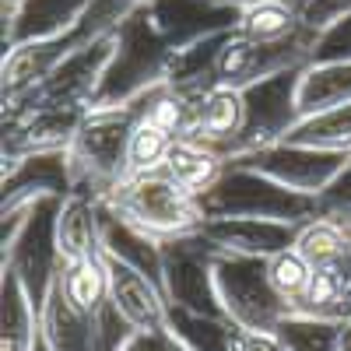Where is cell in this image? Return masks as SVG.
I'll list each match as a JSON object with an SVG mask.
<instances>
[{
	"label": "cell",
	"mask_w": 351,
	"mask_h": 351,
	"mask_svg": "<svg viewBox=\"0 0 351 351\" xmlns=\"http://www.w3.org/2000/svg\"><path fill=\"white\" fill-rule=\"evenodd\" d=\"M39 334L53 351H95V313L81 309L64 288V271L53 278L39 306Z\"/></svg>",
	"instance_id": "ac0fdd59"
},
{
	"label": "cell",
	"mask_w": 351,
	"mask_h": 351,
	"mask_svg": "<svg viewBox=\"0 0 351 351\" xmlns=\"http://www.w3.org/2000/svg\"><path fill=\"white\" fill-rule=\"evenodd\" d=\"M215 4H228V8H250V4H256V0H215Z\"/></svg>",
	"instance_id": "f6af8a7d"
},
{
	"label": "cell",
	"mask_w": 351,
	"mask_h": 351,
	"mask_svg": "<svg viewBox=\"0 0 351 351\" xmlns=\"http://www.w3.org/2000/svg\"><path fill=\"white\" fill-rule=\"evenodd\" d=\"M109 274V302L123 313L134 330H169V299L165 288L144 271L123 263L120 256L102 253Z\"/></svg>",
	"instance_id": "5bb4252c"
},
{
	"label": "cell",
	"mask_w": 351,
	"mask_h": 351,
	"mask_svg": "<svg viewBox=\"0 0 351 351\" xmlns=\"http://www.w3.org/2000/svg\"><path fill=\"white\" fill-rule=\"evenodd\" d=\"M288 351H337V324L334 319H316L291 313L274 330Z\"/></svg>",
	"instance_id": "e575fe53"
},
{
	"label": "cell",
	"mask_w": 351,
	"mask_h": 351,
	"mask_svg": "<svg viewBox=\"0 0 351 351\" xmlns=\"http://www.w3.org/2000/svg\"><path fill=\"white\" fill-rule=\"evenodd\" d=\"M60 204L64 197L36 200V208L28 211L18 236L4 246V260H0V271H14L21 278L36 309L43 306L53 278L64 271L60 250H56V211H60Z\"/></svg>",
	"instance_id": "8992f818"
},
{
	"label": "cell",
	"mask_w": 351,
	"mask_h": 351,
	"mask_svg": "<svg viewBox=\"0 0 351 351\" xmlns=\"http://www.w3.org/2000/svg\"><path fill=\"white\" fill-rule=\"evenodd\" d=\"M236 351H288L278 334L271 330H243L236 334Z\"/></svg>",
	"instance_id": "60d3db41"
},
{
	"label": "cell",
	"mask_w": 351,
	"mask_h": 351,
	"mask_svg": "<svg viewBox=\"0 0 351 351\" xmlns=\"http://www.w3.org/2000/svg\"><path fill=\"white\" fill-rule=\"evenodd\" d=\"M39 309L14 271H0V351H32Z\"/></svg>",
	"instance_id": "cb8c5ba5"
},
{
	"label": "cell",
	"mask_w": 351,
	"mask_h": 351,
	"mask_svg": "<svg viewBox=\"0 0 351 351\" xmlns=\"http://www.w3.org/2000/svg\"><path fill=\"white\" fill-rule=\"evenodd\" d=\"M351 102V60L306 64L299 74V116H316L324 109Z\"/></svg>",
	"instance_id": "d4e9b609"
},
{
	"label": "cell",
	"mask_w": 351,
	"mask_h": 351,
	"mask_svg": "<svg viewBox=\"0 0 351 351\" xmlns=\"http://www.w3.org/2000/svg\"><path fill=\"white\" fill-rule=\"evenodd\" d=\"M134 334V327L123 319V313L112 302H106L95 313V351H120V344Z\"/></svg>",
	"instance_id": "8d00e7d4"
},
{
	"label": "cell",
	"mask_w": 351,
	"mask_h": 351,
	"mask_svg": "<svg viewBox=\"0 0 351 351\" xmlns=\"http://www.w3.org/2000/svg\"><path fill=\"white\" fill-rule=\"evenodd\" d=\"M120 351H183V348L169 330H134L120 344Z\"/></svg>",
	"instance_id": "ab89813d"
},
{
	"label": "cell",
	"mask_w": 351,
	"mask_h": 351,
	"mask_svg": "<svg viewBox=\"0 0 351 351\" xmlns=\"http://www.w3.org/2000/svg\"><path fill=\"white\" fill-rule=\"evenodd\" d=\"M316 208H319V215H324V218H334V221L351 225V162H348V169L337 176V180L316 197Z\"/></svg>",
	"instance_id": "74e56055"
},
{
	"label": "cell",
	"mask_w": 351,
	"mask_h": 351,
	"mask_svg": "<svg viewBox=\"0 0 351 351\" xmlns=\"http://www.w3.org/2000/svg\"><path fill=\"white\" fill-rule=\"evenodd\" d=\"M32 351H53V348H49V344H46V337L39 334V337H36V344H32Z\"/></svg>",
	"instance_id": "bcb514c9"
},
{
	"label": "cell",
	"mask_w": 351,
	"mask_h": 351,
	"mask_svg": "<svg viewBox=\"0 0 351 351\" xmlns=\"http://www.w3.org/2000/svg\"><path fill=\"white\" fill-rule=\"evenodd\" d=\"M302 32V18L291 11L285 0H256V4L239 11L236 36L253 43H281Z\"/></svg>",
	"instance_id": "4dcf8cb0"
},
{
	"label": "cell",
	"mask_w": 351,
	"mask_h": 351,
	"mask_svg": "<svg viewBox=\"0 0 351 351\" xmlns=\"http://www.w3.org/2000/svg\"><path fill=\"white\" fill-rule=\"evenodd\" d=\"M172 134L162 130L158 123H152L148 116H137L134 134H130V148H127V180L141 172H155L162 169L169 148H172Z\"/></svg>",
	"instance_id": "d6a6232c"
},
{
	"label": "cell",
	"mask_w": 351,
	"mask_h": 351,
	"mask_svg": "<svg viewBox=\"0 0 351 351\" xmlns=\"http://www.w3.org/2000/svg\"><path fill=\"white\" fill-rule=\"evenodd\" d=\"M56 250L64 263H81L102 256V218H99V200L88 193L64 197L56 211Z\"/></svg>",
	"instance_id": "44dd1931"
},
{
	"label": "cell",
	"mask_w": 351,
	"mask_h": 351,
	"mask_svg": "<svg viewBox=\"0 0 351 351\" xmlns=\"http://www.w3.org/2000/svg\"><path fill=\"white\" fill-rule=\"evenodd\" d=\"M64 288L81 309L99 313L109 302V274H106L102 256L81 260V263H64Z\"/></svg>",
	"instance_id": "1f68e13d"
},
{
	"label": "cell",
	"mask_w": 351,
	"mask_h": 351,
	"mask_svg": "<svg viewBox=\"0 0 351 351\" xmlns=\"http://www.w3.org/2000/svg\"><path fill=\"white\" fill-rule=\"evenodd\" d=\"M92 0H25V8L4 28V53L21 43H39V39H60L81 25Z\"/></svg>",
	"instance_id": "ffe728a7"
},
{
	"label": "cell",
	"mask_w": 351,
	"mask_h": 351,
	"mask_svg": "<svg viewBox=\"0 0 351 351\" xmlns=\"http://www.w3.org/2000/svg\"><path fill=\"white\" fill-rule=\"evenodd\" d=\"M141 11L172 49H186L208 36L232 32L239 21V8L215 0H144Z\"/></svg>",
	"instance_id": "4fadbf2b"
},
{
	"label": "cell",
	"mask_w": 351,
	"mask_h": 351,
	"mask_svg": "<svg viewBox=\"0 0 351 351\" xmlns=\"http://www.w3.org/2000/svg\"><path fill=\"white\" fill-rule=\"evenodd\" d=\"M88 116V106H11L4 109V165L43 155L67 152Z\"/></svg>",
	"instance_id": "8fae6325"
},
{
	"label": "cell",
	"mask_w": 351,
	"mask_h": 351,
	"mask_svg": "<svg viewBox=\"0 0 351 351\" xmlns=\"http://www.w3.org/2000/svg\"><path fill=\"white\" fill-rule=\"evenodd\" d=\"M67 53H74L71 32L60 36V39H39V43L11 46L4 53V67H0V74H4V106L32 95L36 88L56 71V64H60Z\"/></svg>",
	"instance_id": "d6986e66"
},
{
	"label": "cell",
	"mask_w": 351,
	"mask_h": 351,
	"mask_svg": "<svg viewBox=\"0 0 351 351\" xmlns=\"http://www.w3.org/2000/svg\"><path fill=\"white\" fill-rule=\"evenodd\" d=\"M99 218H102V253L120 256L130 267L144 271L148 278H155L158 285L165 281V256H162V243L144 236L141 228H134L130 221H123L112 208L99 200ZM165 288V285H162Z\"/></svg>",
	"instance_id": "7402d4cb"
},
{
	"label": "cell",
	"mask_w": 351,
	"mask_h": 351,
	"mask_svg": "<svg viewBox=\"0 0 351 351\" xmlns=\"http://www.w3.org/2000/svg\"><path fill=\"white\" fill-rule=\"evenodd\" d=\"M102 204L158 243L190 236V232H197L204 225L200 197L183 190L162 169L130 176V180H123Z\"/></svg>",
	"instance_id": "277c9868"
},
{
	"label": "cell",
	"mask_w": 351,
	"mask_h": 351,
	"mask_svg": "<svg viewBox=\"0 0 351 351\" xmlns=\"http://www.w3.org/2000/svg\"><path fill=\"white\" fill-rule=\"evenodd\" d=\"M74 172L67 152H43L4 165V204L0 208H21L43 197H71Z\"/></svg>",
	"instance_id": "2e32d148"
},
{
	"label": "cell",
	"mask_w": 351,
	"mask_h": 351,
	"mask_svg": "<svg viewBox=\"0 0 351 351\" xmlns=\"http://www.w3.org/2000/svg\"><path fill=\"white\" fill-rule=\"evenodd\" d=\"M200 208L204 218H267L285 225H306L319 215L316 197L288 190L271 176L239 162H228L215 186L200 193Z\"/></svg>",
	"instance_id": "3957f363"
},
{
	"label": "cell",
	"mask_w": 351,
	"mask_h": 351,
	"mask_svg": "<svg viewBox=\"0 0 351 351\" xmlns=\"http://www.w3.org/2000/svg\"><path fill=\"white\" fill-rule=\"evenodd\" d=\"M337 351H351V316L337 324Z\"/></svg>",
	"instance_id": "7bdbcfd3"
},
{
	"label": "cell",
	"mask_w": 351,
	"mask_h": 351,
	"mask_svg": "<svg viewBox=\"0 0 351 351\" xmlns=\"http://www.w3.org/2000/svg\"><path fill=\"white\" fill-rule=\"evenodd\" d=\"M285 4H288V8H291V11H295V14H299V18H302V14H306V11H309V8H313V0H285Z\"/></svg>",
	"instance_id": "ee69618b"
},
{
	"label": "cell",
	"mask_w": 351,
	"mask_h": 351,
	"mask_svg": "<svg viewBox=\"0 0 351 351\" xmlns=\"http://www.w3.org/2000/svg\"><path fill=\"white\" fill-rule=\"evenodd\" d=\"M330 60H351V14L327 25L313 43L309 64H330Z\"/></svg>",
	"instance_id": "d590c367"
},
{
	"label": "cell",
	"mask_w": 351,
	"mask_h": 351,
	"mask_svg": "<svg viewBox=\"0 0 351 351\" xmlns=\"http://www.w3.org/2000/svg\"><path fill=\"white\" fill-rule=\"evenodd\" d=\"M291 144H306V148H319V152H341L351 155V102L324 109L316 116H306L295 127L288 130Z\"/></svg>",
	"instance_id": "f546056e"
},
{
	"label": "cell",
	"mask_w": 351,
	"mask_h": 351,
	"mask_svg": "<svg viewBox=\"0 0 351 351\" xmlns=\"http://www.w3.org/2000/svg\"><path fill=\"white\" fill-rule=\"evenodd\" d=\"M200 232L218 253L232 256H274L288 246H295L299 225L267 221V218H204Z\"/></svg>",
	"instance_id": "e0dca14e"
},
{
	"label": "cell",
	"mask_w": 351,
	"mask_h": 351,
	"mask_svg": "<svg viewBox=\"0 0 351 351\" xmlns=\"http://www.w3.org/2000/svg\"><path fill=\"white\" fill-rule=\"evenodd\" d=\"M313 43H316V32H309L306 25H302V32H295L291 39H281V43H253V39H243L232 32L218 56V84L246 92L250 84L267 81L281 71L306 67Z\"/></svg>",
	"instance_id": "ba28073f"
},
{
	"label": "cell",
	"mask_w": 351,
	"mask_h": 351,
	"mask_svg": "<svg viewBox=\"0 0 351 351\" xmlns=\"http://www.w3.org/2000/svg\"><path fill=\"white\" fill-rule=\"evenodd\" d=\"M267 278L274 285V291L291 306V313H295V306L302 302V295L309 291V281H313V263L295 250L288 246L274 256H267Z\"/></svg>",
	"instance_id": "836d02e7"
},
{
	"label": "cell",
	"mask_w": 351,
	"mask_h": 351,
	"mask_svg": "<svg viewBox=\"0 0 351 351\" xmlns=\"http://www.w3.org/2000/svg\"><path fill=\"white\" fill-rule=\"evenodd\" d=\"M344 14H351V0H313V8L302 14V25L319 36L327 25H334Z\"/></svg>",
	"instance_id": "f35d334b"
},
{
	"label": "cell",
	"mask_w": 351,
	"mask_h": 351,
	"mask_svg": "<svg viewBox=\"0 0 351 351\" xmlns=\"http://www.w3.org/2000/svg\"><path fill=\"white\" fill-rule=\"evenodd\" d=\"M246 123V99L239 88L215 84L211 92H204L193 106V123H190V141L204 148L218 152L225 162L239 155V137Z\"/></svg>",
	"instance_id": "9a60e30c"
},
{
	"label": "cell",
	"mask_w": 351,
	"mask_h": 351,
	"mask_svg": "<svg viewBox=\"0 0 351 351\" xmlns=\"http://www.w3.org/2000/svg\"><path fill=\"white\" fill-rule=\"evenodd\" d=\"M239 165H250L263 176L278 180L281 186L306 193V197H319L337 176L348 169L351 155L341 152H319V148H306V144H291V141H278L267 148L246 152L239 158H232Z\"/></svg>",
	"instance_id": "9c48e42d"
},
{
	"label": "cell",
	"mask_w": 351,
	"mask_h": 351,
	"mask_svg": "<svg viewBox=\"0 0 351 351\" xmlns=\"http://www.w3.org/2000/svg\"><path fill=\"white\" fill-rule=\"evenodd\" d=\"M299 74H302V67L281 71L267 81L250 84L243 92L246 123H243V137H239V155L285 141L288 130L302 120L299 116Z\"/></svg>",
	"instance_id": "30bf717a"
},
{
	"label": "cell",
	"mask_w": 351,
	"mask_h": 351,
	"mask_svg": "<svg viewBox=\"0 0 351 351\" xmlns=\"http://www.w3.org/2000/svg\"><path fill=\"white\" fill-rule=\"evenodd\" d=\"M225 165L228 162L218 152L204 148V144H197L190 137H180V141H172V148H169V155L162 162V172L172 176V180L180 183L183 190H190V193L200 197L208 186H215V180L221 176Z\"/></svg>",
	"instance_id": "4316f807"
},
{
	"label": "cell",
	"mask_w": 351,
	"mask_h": 351,
	"mask_svg": "<svg viewBox=\"0 0 351 351\" xmlns=\"http://www.w3.org/2000/svg\"><path fill=\"white\" fill-rule=\"evenodd\" d=\"M215 285L221 309L232 324L243 330H278L291 316V306L274 291L267 278V260L263 256H232L221 253L215 260Z\"/></svg>",
	"instance_id": "5b68a950"
},
{
	"label": "cell",
	"mask_w": 351,
	"mask_h": 351,
	"mask_svg": "<svg viewBox=\"0 0 351 351\" xmlns=\"http://www.w3.org/2000/svg\"><path fill=\"white\" fill-rule=\"evenodd\" d=\"M172 46L155 32V25L148 21L141 8H134L120 25H116V49L112 60L99 81V92L88 109H116L130 106L144 92L165 84L169 64H172Z\"/></svg>",
	"instance_id": "7a4b0ae2"
},
{
	"label": "cell",
	"mask_w": 351,
	"mask_h": 351,
	"mask_svg": "<svg viewBox=\"0 0 351 351\" xmlns=\"http://www.w3.org/2000/svg\"><path fill=\"white\" fill-rule=\"evenodd\" d=\"M295 250H299V253L313 263V271L351 263V225L334 221V218H324V215H316L313 221L299 225Z\"/></svg>",
	"instance_id": "f1b7e54d"
},
{
	"label": "cell",
	"mask_w": 351,
	"mask_h": 351,
	"mask_svg": "<svg viewBox=\"0 0 351 351\" xmlns=\"http://www.w3.org/2000/svg\"><path fill=\"white\" fill-rule=\"evenodd\" d=\"M141 116V106H116V109H88L81 120L67 158L74 172V193H88L92 200H106L127 180V148L130 134Z\"/></svg>",
	"instance_id": "6da1fadb"
},
{
	"label": "cell",
	"mask_w": 351,
	"mask_h": 351,
	"mask_svg": "<svg viewBox=\"0 0 351 351\" xmlns=\"http://www.w3.org/2000/svg\"><path fill=\"white\" fill-rule=\"evenodd\" d=\"M232 32H236V28H232ZM232 32H218V36H208V39H200L186 49H176L169 74H165V84L172 92L186 95V99H200L204 92H211L218 84V56H221Z\"/></svg>",
	"instance_id": "603a6c76"
},
{
	"label": "cell",
	"mask_w": 351,
	"mask_h": 351,
	"mask_svg": "<svg viewBox=\"0 0 351 351\" xmlns=\"http://www.w3.org/2000/svg\"><path fill=\"white\" fill-rule=\"evenodd\" d=\"M169 334L183 351H236L239 324H232L228 316H204L169 306Z\"/></svg>",
	"instance_id": "484cf974"
},
{
	"label": "cell",
	"mask_w": 351,
	"mask_h": 351,
	"mask_svg": "<svg viewBox=\"0 0 351 351\" xmlns=\"http://www.w3.org/2000/svg\"><path fill=\"white\" fill-rule=\"evenodd\" d=\"M165 256V299L176 309H190L204 316H225L218 285H215V260L221 256L208 236L197 228L190 236L162 243Z\"/></svg>",
	"instance_id": "52a82bcc"
},
{
	"label": "cell",
	"mask_w": 351,
	"mask_h": 351,
	"mask_svg": "<svg viewBox=\"0 0 351 351\" xmlns=\"http://www.w3.org/2000/svg\"><path fill=\"white\" fill-rule=\"evenodd\" d=\"M21 8H25V0H0V21H4V28H11V21L18 18Z\"/></svg>",
	"instance_id": "b9f144b4"
},
{
	"label": "cell",
	"mask_w": 351,
	"mask_h": 351,
	"mask_svg": "<svg viewBox=\"0 0 351 351\" xmlns=\"http://www.w3.org/2000/svg\"><path fill=\"white\" fill-rule=\"evenodd\" d=\"M112 49H116V32H106L92 43L77 46L74 53H67L56 64V71L32 95H25L21 102H11V106H92L99 81L112 60ZM11 106H4V109H11Z\"/></svg>",
	"instance_id": "7c38bea8"
},
{
	"label": "cell",
	"mask_w": 351,
	"mask_h": 351,
	"mask_svg": "<svg viewBox=\"0 0 351 351\" xmlns=\"http://www.w3.org/2000/svg\"><path fill=\"white\" fill-rule=\"evenodd\" d=\"M295 313L299 316H316V319H334V324H341L344 316H351V263L313 271L309 291L295 306Z\"/></svg>",
	"instance_id": "83f0119b"
}]
</instances>
